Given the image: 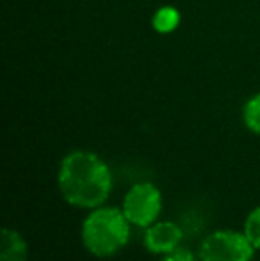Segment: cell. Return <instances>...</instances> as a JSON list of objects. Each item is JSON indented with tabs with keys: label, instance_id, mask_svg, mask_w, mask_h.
I'll return each mask as SVG.
<instances>
[{
	"label": "cell",
	"instance_id": "1",
	"mask_svg": "<svg viewBox=\"0 0 260 261\" xmlns=\"http://www.w3.org/2000/svg\"><path fill=\"white\" fill-rule=\"evenodd\" d=\"M57 187L72 206L98 208L112 189V174L104 160L91 151H72L61 162Z\"/></svg>",
	"mask_w": 260,
	"mask_h": 261
},
{
	"label": "cell",
	"instance_id": "2",
	"mask_svg": "<svg viewBox=\"0 0 260 261\" xmlns=\"http://www.w3.org/2000/svg\"><path fill=\"white\" fill-rule=\"evenodd\" d=\"M129 224L123 210L94 208L82 222L84 247L97 258L114 256L129 244Z\"/></svg>",
	"mask_w": 260,
	"mask_h": 261
},
{
	"label": "cell",
	"instance_id": "3",
	"mask_svg": "<svg viewBox=\"0 0 260 261\" xmlns=\"http://www.w3.org/2000/svg\"><path fill=\"white\" fill-rule=\"evenodd\" d=\"M257 249L244 233L219 229L207 234L200 244V261H251Z\"/></svg>",
	"mask_w": 260,
	"mask_h": 261
},
{
	"label": "cell",
	"instance_id": "4",
	"mask_svg": "<svg viewBox=\"0 0 260 261\" xmlns=\"http://www.w3.org/2000/svg\"><path fill=\"white\" fill-rule=\"evenodd\" d=\"M122 210L130 224L139 227H148L160 215L162 194L152 183H137L127 192Z\"/></svg>",
	"mask_w": 260,
	"mask_h": 261
},
{
	"label": "cell",
	"instance_id": "5",
	"mask_svg": "<svg viewBox=\"0 0 260 261\" xmlns=\"http://www.w3.org/2000/svg\"><path fill=\"white\" fill-rule=\"evenodd\" d=\"M182 242V229L175 222H153L146 227L145 247L152 254H170Z\"/></svg>",
	"mask_w": 260,
	"mask_h": 261
},
{
	"label": "cell",
	"instance_id": "6",
	"mask_svg": "<svg viewBox=\"0 0 260 261\" xmlns=\"http://www.w3.org/2000/svg\"><path fill=\"white\" fill-rule=\"evenodd\" d=\"M29 249L18 231L6 229L2 231V247H0V261H27Z\"/></svg>",
	"mask_w": 260,
	"mask_h": 261
},
{
	"label": "cell",
	"instance_id": "7",
	"mask_svg": "<svg viewBox=\"0 0 260 261\" xmlns=\"http://www.w3.org/2000/svg\"><path fill=\"white\" fill-rule=\"evenodd\" d=\"M178 21H180V14L173 7H162L155 13L153 16V29L160 34H168V32H173L178 27Z\"/></svg>",
	"mask_w": 260,
	"mask_h": 261
},
{
	"label": "cell",
	"instance_id": "8",
	"mask_svg": "<svg viewBox=\"0 0 260 261\" xmlns=\"http://www.w3.org/2000/svg\"><path fill=\"white\" fill-rule=\"evenodd\" d=\"M243 119L253 134H260V93L244 105Z\"/></svg>",
	"mask_w": 260,
	"mask_h": 261
},
{
	"label": "cell",
	"instance_id": "9",
	"mask_svg": "<svg viewBox=\"0 0 260 261\" xmlns=\"http://www.w3.org/2000/svg\"><path fill=\"white\" fill-rule=\"evenodd\" d=\"M244 234L255 249H260V206L253 208L244 222Z\"/></svg>",
	"mask_w": 260,
	"mask_h": 261
},
{
	"label": "cell",
	"instance_id": "10",
	"mask_svg": "<svg viewBox=\"0 0 260 261\" xmlns=\"http://www.w3.org/2000/svg\"><path fill=\"white\" fill-rule=\"evenodd\" d=\"M160 261H198V259L193 252L178 247V249H175L173 252H170V254H164V258Z\"/></svg>",
	"mask_w": 260,
	"mask_h": 261
}]
</instances>
